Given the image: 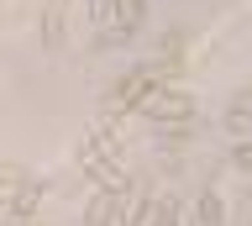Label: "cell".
I'll return each mask as SVG.
<instances>
[{"instance_id": "cell-1", "label": "cell", "mask_w": 252, "mask_h": 226, "mask_svg": "<svg viewBox=\"0 0 252 226\" xmlns=\"http://www.w3.org/2000/svg\"><path fill=\"white\" fill-rule=\"evenodd\" d=\"M79 168H84V179H90L94 190H116V194H131V174L121 168V153L116 147H105L100 137H84L79 142Z\"/></svg>"}, {"instance_id": "cell-2", "label": "cell", "mask_w": 252, "mask_h": 226, "mask_svg": "<svg viewBox=\"0 0 252 226\" xmlns=\"http://www.w3.org/2000/svg\"><path fill=\"white\" fill-rule=\"evenodd\" d=\"M137 116L147 121V127H194V121H200L194 100H189L184 90H168V84H163V90H158V95L147 100Z\"/></svg>"}, {"instance_id": "cell-3", "label": "cell", "mask_w": 252, "mask_h": 226, "mask_svg": "<svg viewBox=\"0 0 252 226\" xmlns=\"http://www.w3.org/2000/svg\"><path fill=\"white\" fill-rule=\"evenodd\" d=\"M121 210H126V194H116V190H94L90 205H84V226H121Z\"/></svg>"}, {"instance_id": "cell-4", "label": "cell", "mask_w": 252, "mask_h": 226, "mask_svg": "<svg viewBox=\"0 0 252 226\" xmlns=\"http://www.w3.org/2000/svg\"><path fill=\"white\" fill-rule=\"evenodd\" d=\"M42 37H47V48L68 42V0H42Z\"/></svg>"}, {"instance_id": "cell-5", "label": "cell", "mask_w": 252, "mask_h": 226, "mask_svg": "<svg viewBox=\"0 0 252 226\" xmlns=\"http://www.w3.org/2000/svg\"><path fill=\"white\" fill-rule=\"evenodd\" d=\"M142 21H147V0H116V21L110 27H121L126 37H137Z\"/></svg>"}, {"instance_id": "cell-6", "label": "cell", "mask_w": 252, "mask_h": 226, "mask_svg": "<svg viewBox=\"0 0 252 226\" xmlns=\"http://www.w3.org/2000/svg\"><path fill=\"white\" fill-rule=\"evenodd\" d=\"M194 221H200V226H226V200H220L216 190H200V200H194Z\"/></svg>"}, {"instance_id": "cell-7", "label": "cell", "mask_w": 252, "mask_h": 226, "mask_svg": "<svg viewBox=\"0 0 252 226\" xmlns=\"http://www.w3.org/2000/svg\"><path fill=\"white\" fill-rule=\"evenodd\" d=\"M231 163L242 168V174H252V142H247V137H242V142L231 147Z\"/></svg>"}, {"instance_id": "cell-8", "label": "cell", "mask_w": 252, "mask_h": 226, "mask_svg": "<svg viewBox=\"0 0 252 226\" xmlns=\"http://www.w3.org/2000/svg\"><path fill=\"white\" fill-rule=\"evenodd\" d=\"M231 111H252V84H242V90L231 95Z\"/></svg>"}]
</instances>
